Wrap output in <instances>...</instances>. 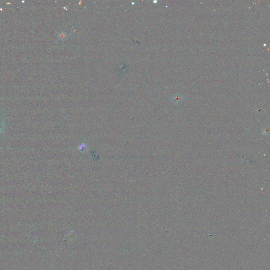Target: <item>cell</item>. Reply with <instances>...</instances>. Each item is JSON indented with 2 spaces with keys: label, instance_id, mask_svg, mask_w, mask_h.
I'll list each match as a JSON object with an SVG mask.
<instances>
[]
</instances>
